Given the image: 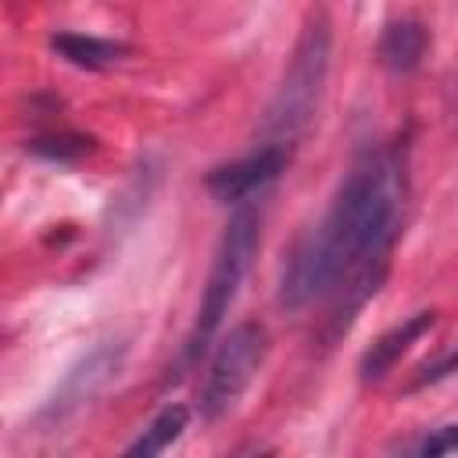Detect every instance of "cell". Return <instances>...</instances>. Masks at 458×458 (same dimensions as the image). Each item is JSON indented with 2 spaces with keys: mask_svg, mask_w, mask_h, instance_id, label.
<instances>
[{
  "mask_svg": "<svg viewBox=\"0 0 458 458\" xmlns=\"http://www.w3.org/2000/svg\"><path fill=\"white\" fill-rule=\"evenodd\" d=\"M122 354H125V347H111V344L93 347V351H89V354L64 376V383L57 386L54 401L47 404V415H50V419H64L68 411L82 408L97 390L107 386L111 376H118V369H122Z\"/></svg>",
  "mask_w": 458,
  "mask_h": 458,
  "instance_id": "obj_6",
  "label": "cell"
},
{
  "mask_svg": "<svg viewBox=\"0 0 458 458\" xmlns=\"http://www.w3.org/2000/svg\"><path fill=\"white\" fill-rule=\"evenodd\" d=\"M50 50L61 61H68L75 68H89V72L107 68V64L122 61V54H125L122 43L104 39V36H86V32H57V36H50Z\"/></svg>",
  "mask_w": 458,
  "mask_h": 458,
  "instance_id": "obj_10",
  "label": "cell"
},
{
  "mask_svg": "<svg viewBox=\"0 0 458 458\" xmlns=\"http://www.w3.org/2000/svg\"><path fill=\"white\" fill-rule=\"evenodd\" d=\"M258 243H261V218L254 208H236L222 229V240L215 247V261H211V272H208V283H204V297H200V308H197V318H193V329L186 336V347H182V365H193L208 344L218 336L236 293H240V283L258 254Z\"/></svg>",
  "mask_w": 458,
  "mask_h": 458,
  "instance_id": "obj_2",
  "label": "cell"
},
{
  "mask_svg": "<svg viewBox=\"0 0 458 458\" xmlns=\"http://www.w3.org/2000/svg\"><path fill=\"white\" fill-rule=\"evenodd\" d=\"M451 451H454V426H440V429H433V433L415 447L411 458H447Z\"/></svg>",
  "mask_w": 458,
  "mask_h": 458,
  "instance_id": "obj_11",
  "label": "cell"
},
{
  "mask_svg": "<svg viewBox=\"0 0 458 458\" xmlns=\"http://www.w3.org/2000/svg\"><path fill=\"white\" fill-rule=\"evenodd\" d=\"M186 426H190V408H186V404H168V408H161V411L140 429V437H136L118 458H161V454L186 433Z\"/></svg>",
  "mask_w": 458,
  "mask_h": 458,
  "instance_id": "obj_9",
  "label": "cell"
},
{
  "mask_svg": "<svg viewBox=\"0 0 458 458\" xmlns=\"http://www.w3.org/2000/svg\"><path fill=\"white\" fill-rule=\"evenodd\" d=\"M326 72H329V25L326 18H311L297 39V50L290 57V68H286V79L283 86L276 89L268 111H265V125L261 132L268 136L272 147H283L290 143L311 118L315 104H318V93H322V82H326Z\"/></svg>",
  "mask_w": 458,
  "mask_h": 458,
  "instance_id": "obj_3",
  "label": "cell"
},
{
  "mask_svg": "<svg viewBox=\"0 0 458 458\" xmlns=\"http://www.w3.org/2000/svg\"><path fill=\"white\" fill-rule=\"evenodd\" d=\"M404 161L397 150H369L344 175L326 215L290 250L279 279V301L304 308L336 297V318L347 326L369 293H376L386 254L404 211Z\"/></svg>",
  "mask_w": 458,
  "mask_h": 458,
  "instance_id": "obj_1",
  "label": "cell"
},
{
  "mask_svg": "<svg viewBox=\"0 0 458 458\" xmlns=\"http://www.w3.org/2000/svg\"><path fill=\"white\" fill-rule=\"evenodd\" d=\"M422 54H426V29H422V21H415V18L386 21V29L379 36V57H383V64L390 72H401V75L415 72Z\"/></svg>",
  "mask_w": 458,
  "mask_h": 458,
  "instance_id": "obj_8",
  "label": "cell"
},
{
  "mask_svg": "<svg viewBox=\"0 0 458 458\" xmlns=\"http://www.w3.org/2000/svg\"><path fill=\"white\" fill-rule=\"evenodd\" d=\"M265 354H268V333L261 322H240L229 329V336L218 344V351L208 365V379L200 390V419L204 422H215L236 408L243 390L254 383Z\"/></svg>",
  "mask_w": 458,
  "mask_h": 458,
  "instance_id": "obj_4",
  "label": "cell"
},
{
  "mask_svg": "<svg viewBox=\"0 0 458 458\" xmlns=\"http://www.w3.org/2000/svg\"><path fill=\"white\" fill-rule=\"evenodd\" d=\"M286 168V147H272L265 143L261 150L240 157V161H229V165H218L211 175H208V190L215 200L222 204H240L247 200L250 193L265 190L279 172Z\"/></svg>",
  "mask_w": 458,
  "mask_h": 458,
  "instance_id": "obj_5",
  "label": "cell"
},
{
  "mask_svg": "<svg viewBox=\"0 0 458 458\" xmlns=\"http://www.w3.org/2000/svg\"><path fill=\"white\" fill-rule=\"evenodd\" d=\"M433 322H437V311L429 308V311H415V315H408L404 322H397V326H390L383 336H376L372 347H369V351L361 354V361H358L361 379H365V383L383 379V376L401 361V354H404L415 340H422V336L433 329Z\"/></svg>",
  "mask_w": 458,
  "mask_h": 458,
  "instance_id": "obj_7",
  "label": "cell"
}]
</instances>
